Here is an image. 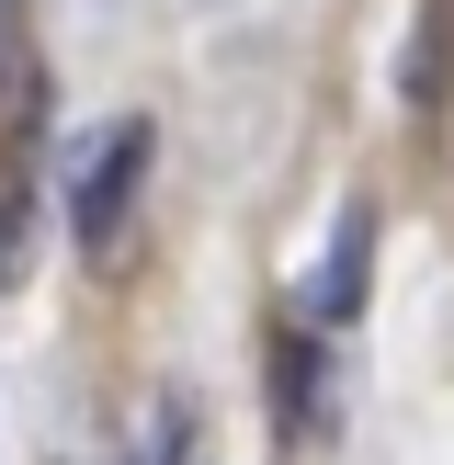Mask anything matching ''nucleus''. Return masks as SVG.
I'll return each mask as SVG.
<instances>
[{"instance_id":"nucleus-1","label":"nucleus","mask_w":454,"mask_h":465,"mask_svg":"<svg viewBox=\"0 0 454 465\" xmlns=\"http://www.w3.org/2000/svg\"><path fill=\"white\" fill-rule=\"evenodd\" d=\"M136 182H148V125H114L103 148L80 159V182H68V227H80V262H114V250H125Z\"/></svg>"},{"instance_id":"nucleus-2","label":"nucleus","mask_w":454,"mask_h":465,"mask_svg":"<svg viewBox=\"0 0 454 465\" xmlns=\"http://www.w3.org/2000/svg\"><path fill=\"white\" fill-rule=\"evenodd\" d=\"M363 262H375V204H352L340 239H330V272H318V295H307L318 330H352V318H363Z\"/></svg>"}]
</instances>
